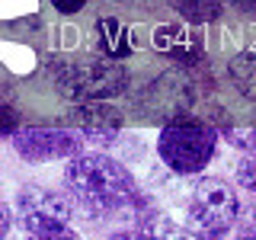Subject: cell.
Returning a JSON list of instances; mask_svg holds the SVG:
<instances>
[{
	"label": "cell",
	"instance_id": "cell-1",
	"mask_svg": "<svg viewBox=\"0 0 256 240\" xmlns=\"http://www.w3.org/2000/svg\"><path fill=\"white\" fill-rule=\"evenodd\" d=\"M64 196L86 218L125 214L138 196L134 176L109 154H74L64 170Z\"/></svg>",
	"mask_w": 256,
	"mask_h": 240
},
{
	"label": "cell",
	"instance_id": "cell-2",
	"mask_svg": "<svg viewBox=\"0 0 256 240\" xmlns=\"http://www.w3.org/2000/svg\"><path fill=\"white\" fill-rule=\"evenodd\" d=\"M240 218V198L221 176H198L186 196V228L196 240H221Z\"/></svg>",
	"mask_w": 256,
	"mask_h": 240
},
{
	"label": "cell",
	"instance_id": "cell-3",
	"mask_svg": "<svg viewBox=\"0 0 256 240\" xmlns=\"http://www.w3.org/2000/svg\"><path fill=\"white\" fill-rule=\"evenodd\" d=\"M218 134L196 118H176L160 132L157 154L173 173H202L214 157Z\"/></svg>",
	"mask_w": 256,
	"mask_h": 240
},
{
	"label": "cell",
	"instance_id": "cell-4",
	"mask_svg": "<svg viewBox=\"0 0 256 240\" xmlns=\"http://www.w3.org/2000/svg\"><path fill=\"white\" fill-rule=\"evenodd\" d=\"M13 214L22 228V240L29 237H45L54 234V230L74 228V205L68 202V196L42 186H26L16 192L13 202Z\"/></svg>",
	"mask_w": 256,
	"mask_h": 240
},
{
	"label": "cell",
	"instance_id": "cell-5",
	"mask_svg": "<svg viewBox=\"0 0 256 240\" xmlns=\"http://www.w3.org/2000/svg\"><path fill=\"white\" fill-rule=\"evenodd\" d=\"M54 80L68 100L93 102L122 93L128 84V70L116 61H90V64H68L54 74Z\"/></svg>",
	"mask_w": 256,
	"mask_h": 240
},
{
	"label": "cell",
	"instance_id": "cell-6",
	"mask_svg": "<svg viewBox=\"0 0 256 240\" xmlns=\"http://www.w3.org/2000/svg\"><path fill=\"white\" fill-rule=\"evenodd\" d=\"M13 148L26 164H48L80 154V134L61 132V128H22L13 132Z\"/></svg>",
	"mask_w": 256,
	"mask_h": 240
},
{
	"label": "cell",
	"instance_id": "cell-7",
	"mask_svg": "<svg viewBox=\"0 0 256 240\" xmlns=\"http://www.w3.org/2000/svg\"><path fill=\"white\" fill-rule=\"evenodd\" d=\"M74 125L84 132V138H90L96 144H109L116 141L118 128H122V116H118L112 106H102V100H93L86 106L74 109Z\"/></svg>",
	"mask_w": 256,
	"mask_h": 240
},
{
	"label": "cell",
	"instance_id": "cell-8",
	"mask_svg": "<svg viewBox=\"0 0 256 240\" xmlns=\"http://www.w3.org/2000/svg\"><path fill=\"white\" fill-rule=\"evenodd\" d=\"M230 80L246 100L256 102V52H244L230 61Z\"/></svg>",
	"mask_w": 256,
	"mask_h": 240
},
{
	"label": "cell",
	"instance_id": "cell-9",
	"mask_svg": "<svg viewBox=\"0 0 256 240\" xmlns=\"http://www.w3.org/2000/svg\"><path fill=\"white\" fill-rule=\"evenodd\" d=\"M170 6L189 22H212L221 16L218 0H170Z\"/></svg>",
	"mask_w": 256,
	"mask_h": 240
},
{
	"label": "cell",
	"instance_id": "cell-10",
	"mask_svg": "<svg viewBox=\"0 0 256 240\" xmlns=\"http://www.w3.org/2000/svg\"><path fill=\"white\" fill-rule=\"evenodd\" d=\"M100 45H102V52L109 54V58H125V52H128V42H125V36H122V26H118V20H100Z\"/></svg>",
	"mask_w": 256,
	"mask_h": 240
},
{
	"label": "cell",
	"instance_id": "cell-11",
	"mask_svg": "<svg viewBox=\"0 0 256 240\" xmlns=\"http://www.w3.org/2000/svg\"><path fill=\"white\" fill-rule=\"evenodd\" d=\"M237 182L244 189L256 192V150H246V154L240 157V164H237Z\"/></svg>",
	"mask_w": 256,
	"mask_h": 240
},
{
	"label": "cell",
	"instance_id": "cell-12",
	"mask_svg": "<svg viewBox=\"0 0 256 240\" xmlns=\"http://www.w3.org/2000/svg\"><path fill=\"white\" fill-rule=\"evenodd\" d=\"M234 148H244V150H256V128H244V132H230L228 134Z\"/></svg>",
	"mask_w": 256,
	"mask_h": 240
},
{
	"label": "cell",
	"instance_id": "cell-13",
	"mask_svg": "<svg viewBox=\"0 0 256 240\" xmlns=\"http://www.w3.org/2000/svg\"><path fill=\"white\" fill-rule=\"evenodd\" d=\"M20 132V116L10 106H0V134H13Z\"/></svg>",
	"mask_w": 256,
	"mask_h": 240
},
{
	"label": "cell",
	"instance_id": "cell-14",
	"mask_svg": "<svg viewBox=\"0 0 256 240\" xmlns=\"http://www.w3.org/2000/svg\"><path fill=\"white\" fill-rule=\"evenodd\" d=\"M237 240H256V205L244 214V221L237 228Z\"/></svg>",
	"mask_w": 256,
	"mask_h": 240
},
{
	"label": "cell",
	"instance_id": "cell-15",
	"mask_svg": "<svg viewBox=\"0 0 256 240\" xmlns=\"http://www.w3.org/2000/svg\"><path fill=\"white\" fill-rule=\"evenodd\" d=\"M10 228H13V208L0 198V240L10 234Z\"/></svg>",
	"mask_w": 256,
	"mask_h": 240
},
{
	"label": "cell",
	"instance_id": "cell-16",
	"mask_svg": "<svg viewBox=\"0 0 256 240\" xmlns=\"http://www.w3.org/2000/svg\"><path fill=\"white\" fill-rule=\"evenodd\" d=\"M52 6L58 13H80L86 6V0H52Z\"/></svg>",
	"mask_w": 256,
	"mask_h": 240
},
{
	"label": "cell",
	"instance_id": "cell-17",
	"mask_svg": "<svg viewBox=\"0 0 256 240\" xmlns=\"http://www.w3.org/2000/svg\"><path fill=\"white\" fill-rule=\"evenodd\" d=\"M106 240H148V237H144L138 228H132V230H116V234H109Z\"/></svg>",
	"mask_w": 256,
	"mask_h": 240
},
{
	"label": "cell",
	"instance_id": "cell-18",
	"mask_svg": "<svg viewBox=\"0 0 256 240\" xmlns=\"http://www.w3.org/2000/svg\"><path fill=\"white\" fill-rule=\"evenodd\" d=\"M237 10H246V13H256V0H230Z\"/></svg>",
	"mask_w": 256,
	"mask_h": 240
}]
</instances>
